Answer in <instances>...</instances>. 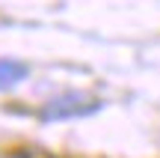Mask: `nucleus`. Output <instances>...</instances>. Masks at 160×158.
I'll return each instance as SVG.
<instances>
[{"mask_svg": "<svg viewBox=\"0 0 160 158\" xmlns=\"http://www.w3.org/2000/svg\"><path fill=\"white\" fill-rule=\"evenodd\" d=\"M27 81V66L21 60H12V57H0V93L18 87V84Z\"/></svg>", "mask_w": 160, "mask_h": 158, "instance_id": "f03ea898", "label": "nucleus"}, {"mask_svg": "<svg viewBox=\"0 0 160 158\" xmlns=\"http://www.w3.org/2000/svg\"><path fill=\"white\" fill-rule=\"evenodd\" d=\"M6 158H21V155H6Z\"/></svg>", "mask_w": 160, "mask_h": 158, "instance_id": "7ed1b4c3", "label": "nucleus"}, {"mask_svg": "<svg viewBox=\"0 0 160 158\" xmlns=\"http://www.w3.org/2000/svg\"><path fill=\"white\" fill-rule=\"evenodd\" d=\"M95 111V101L89 95H80V93H71V95H59V99L48 101V107L42 111V119H65V117H83V113Z\"/></svg>", "mask_w": 160, "mask_h": 158, "instance_id": "f257e3e1", "label": "nucleus"}]
</instances>
